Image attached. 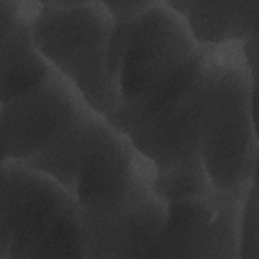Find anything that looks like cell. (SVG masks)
I'll return each mask as SVG.
<instances>
[{"instance_id": "obj_2", "label": "cell", "mask_w": 259, "mask_h": 259, "mask_svg": "<svg viewBox=\"0 0 259 259\" xmlns=\"http://www.w3.org/2000/svg\"><path fill=\"white\" fill-rule=\"evenodd\" d=\"M113 24L104 1H39L31 23L42 57L104 117L120 104L118 87L107 70Z\"/></svg>"}, {"instance_id": "obj_13", "label": "cell", "mask_w": 259, "mask_h": 259, "mask_svg": "<svg viewBox=\"0 0 259 259\" xmlns=\"http://www.w3.org/2000/svg\"><path fill=\"white\" fill-rule=\"evenodd\" d=\"M206 53L207 47H200L194 55L168 76L140 97L121 104L106 119L111 125L126 135L132 130L174 105L198 76Z\"/></svg>"}, {"instance_id": "obj_10", "label": "cell", "mask_w": 259, "mask_h": 259, "mask_svg": "<svg viewBox=\"0 0 259 259\" xmlns=\"http://www.w3.org/2000/svg\"><path fill=\"white\" fill-rule=\"evenodd\" d=\"M38 7L39 1H20L11 25L0 29V103L36 88L54 71L37 50L31 33V23Z\"/></svg>"}, {"instance_id": "obj_3", "label": "cell", "mask_w": 259, "mask_h": 259, "mask_svg": "<svg viewBox=\"0 0 259 259\" xmlns=\"http://www.w3.org/2000/svg\"><path fill=\"white\" fill-rule=\"evenodd\" d=\"M204 63L205 60L194 82L174 105L126 134L136 150L153 165L155 190L166 202L213 190L200 152Z\"/></svg>"}, {"instance_id": "obj_6", "label": "cell", "mask_w": 259, "mask_h": 259, "mask_svg": "<svg viewBox=\"0 0 259 259\" xmlns=\"http://www.w3.org/2000/svg\"><path fill=\"white\" fill-rule=\"evenodd\" d=\"M0 172V259H30L76 199L53 178L23 163L1 162Z\"/></svg>"}, {"instance_id": "obj_4", "label": "cell", "mask_w": 259, "mask_h": 259, "mask_svg": "<svg viewBox=\"0 0 259 259\" xmlns=\"http://www.w3.org/2000/svg\"><path fill=\"white\" fill-rule=\"evenodd\" d=\"M199 48L184 16L166 1H152L128 23L117 76L119 106L143 95Z\"/></svg>"}, {"instance_id": "obj_15", "label": "cell", "mask_w": 259, "mask_h": 259, "mask_svg": "<svg viewBox=\"0 0 259 259\" xmlns=\"http://www.w3.org/2000/svg\"><path fill=\"white\" fill-rule=\"evenodd\" d=\"M238 258H259L257 174L247 184L243 196L239 221Z\"/></svg>"}, {"instance_id": "obj_11", "label": "cell", "mask_w": 259, "mask_h": 259, "mask_svg": "<svg viewBox=\"0 0 259 259\" xmlns=\"http://www.w3.org/2000/svg\"><path fill=\"white\" fill-rule=\"evenodd\" d=\"M112 127L106 117L88 108L62 138L23 164L47 174L75 197L86 159Z\"/></svg>"}, {"instance_id": "obj_9", "label": "cell", "mask_w": 259, "mask_h": 259, "mask_svg": "<svg viewBox=\"0 0 259 259\" xmlns=\"http://www.w3.org/2000/svg\"><path fill=\"white\" fill-rule=\"evenodd\" d=\"M151 171H155L151 162L136 150L126 135L113 126L81 169L75 191L77 204L81 207L111 204Z\"/></svg>"}, {"instance_id": "obj_1", "label": "cell", "mask_w": 259, "mask_h": 259, "mask_svg": "<svg viewBox=\"0 0 259 259\" xmlns=\"http://www.w3.org/2000/svg\"><path fill=\"white\" fill-rule=\"evenodd\" d=\"M200 152L215 191L244 187L257 174V79L243 42L208 47Z\"/></svg>"}, {"instance_id": "obj_8", "label": "cell", "mask_w": 259, "mask_h": 259, "mask_svg": "<svg viewBox=\"0 0 259 259\" xmlns=\"http://www.w3.org/2000/svg\"><path fill=\"white\" fill-rule=\"evenodd\" d=\"M90 108L55 70L36 88L0 103L1 162L24 163L51 147Z\"/></svg>"}, {"instance_id": "obj_7", "label": "cell", "mask_w": 259, "mask_h": 259, "mask_svg": "<svg viewBox=\"0 0 259 259\" xmlns=\"http://www.w3.org/2000/svg\"><path fill=\"white\" fill-rule=\"evenodd\" d=\"M247 184L168 202L163 232L146 257L238 258L239 221Z\"/></svg>"}, {"instance_id": "obj_12", "label": "cell", "mask_w": 259, "mask_h": 259, "mask_svg": "<svg viewBox=\"0 0 259 259\" xmlns=\"http://www.w3.org/2000/svg\"><path fill=\"white\" fill-rule=\"evenodd\" d=\"M183 16L199 47L245 42L258 35L259 0L189 1Z\"/></svg>"}, {"instance_id": "obj_16", "label": "cell", "mask_w": 259, "mask_h": 259, "mask_svg": "<svg viewBox=\"0 0 259 259\" xmlns=\"http://www.w3.org/2000/svg\"><path fill=\"white\" fill-rule=\"evenodd\" d=\"M151 3L152 1H104L113 20L117 22H127L135 19L145 11Z\"/></svg>"}, {"instance_id": "obj_14", "label": "cell", "mask_w": 259, "mask_h": 259, "mask_svg": "<svg viewBox=\"0 0 259 259\" xmlns=\"http://www.w3.org/2000/svg\"><path fill=\"white\" fill-rule=\"evenodd\" d=\"M31 258H86L77 201L61 214L37 244Z\"/></svg>"}, {"instance_id": "obj_5", "label": "cell", "mask_w": 259, "mask_h": 259, "mask_svg": "<svg viewBox=\"0 0 259 259\" xmlns=\"http://www.w3.org/2000/svg\"><path fill=\"white\" fill-rule=\"evenodd\" d=\"M154 181L152 171L111 204L78 205L86 258L146 257L163 232L168 215V202L157 194Z\"/></svg>"}]
</instances>
